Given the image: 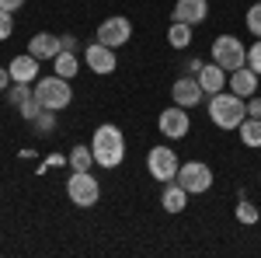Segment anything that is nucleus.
Segmentation results:
<instances>
[{
	"mask_svg": "<svg viewBox=\"0 0 261 258\" xmlns=\"http://www.w3.org/2000/svg\"><path fill=\"white\" fill-rule=\"evenodd\" d=\"M91 154H94V164L98 168H119L125 160V136L115 122H101L94 129V139H91Z\"/></svg>",
	"mask_w": 261,
	"mask_h": 258,
	"instance_id": "nucleus-1",
	"label": "nucleus"
},
{
	"mask_svg": "<svg viewBox=\"0 0 261 258\" xmlns=\"http://www.w3.org/2000/svg\"><path fill=\"white\" fill-rule=\"evenodd\" d=\"M209 119L216 122L220 129H237L244 119H247V101L244 98H237L233 91L230 95H223V91H216L213 98H209Z\"/></svg>",
	"mask_w": 261,
	"mask_h": 258,
	"instance_id": "nucleus-2",
	"label": "nucleus"
},
{
	"mask_svg": "<svg viewBox=\"0 0 261 258\" xmlns=\"http://www.w3.org/2000/svg\"><path fill=\"white\" fill-rule=\"evenodd\" d=\"M35 98L42 101V108H53V112H63L70 101H73V91H70V80L53 74V77H39L35 84Z\"/></svg>",
	"mask_w": 261,
	"mask_h": 258,
	"instance_id": "nucleus-3",
	"label": "nucleus"
},
{
	"mask_svg": "<svg viewBox=\"0 0 261 258\" xmlns=\"http://www.w3.org/2000/svg\"><path fill=\"white\" fill-rule=\"evenodd\" d=\"M66 199H70L73 206H81V209L98 206V199H101L98 178H94L91 171H73V175L66 178Z\"/></svg>",
	"mask_w": 261,
	"mask_h": 258,
	"instance_id": "nucleus-4",
	"label": "nucleus"
},
{
	"mask_svg": "<svg viewBox=\"0 0 261 258\" xmlns=\"http://www.w3.org/2000/svg\"><path fill=\"white\" fill-rule=\"evenodd\" d=\"M213 63L223 66L226 74H233L237 66L247 63V49L241 45L237 35H216V42H213Z\"/></svg>",
	"mask_w": 261,
	"mask_h": 258,
	"instance_id": "nucleus-5",
	"label": "nucleus"
},
{
	"mask_svg": "<svg viewBox=\"0 0 261 258\" xmlns=\"http://www.w3.org/2000/svg\"><path fill=\"white\" fill-rule=\"evenodd\" d=\"M178 185L188 192V196H202L213 189V168L202 164V160H188L178 168Z\"/></svg>",
	"mask_w": 261,
	"mask_h": 258,
	"instance_id": "nucleus-6",
	"label": "nucleus"
},
{
	"mask_svg": "<svg viewBox=\"0 0 261 258\" xmlns=\"http://www.w3.org/2000/svg\"><path fill=\"white\" fill-rule=\"evenodd\" d=\"M146 168H150V178H157V181H174L178 178V154L171 150V147H150V154H146Z\"/></svg>",
	"mask_w": 261,
	"mask_h": 258,
	"instance_id": "nucleus-7",
	"label": "nucleus"
},
{
	"mask_svg": "<svg viewBox=\"0 0 261 258\" xmlns=\"http://www.w3.org/2000/svg\"><path fill=\"white\" fill-rule=\"evenodd\" d=\"M129 39H133V21L122 18V14L105 18L98 25V42H101V45H108V49H119V45H125Z\"/></svg>",
	"mask_w": 261,
	"mask_h": 258,
	"instance_id": "nucleus-8",
	"label": "nucleus"
},
{
	"mask_svg": "<svg viewBox=\"0 0 261 258\" xmlns=\"http://www.w3.org/2000/svg\"><path fill=\"white\" fill-rule=\"evenodd\" d=\"M157 129H161L167 139H185V136H188V129H192L188 108H181V105H171V108H164L161 119H157Z\"/></svg>",
	"mask_w": 261,
	"mask_h": 258,
	"instance_id": "nucleus-9",
	"label": "nucleus"
},
{
	"mask_svg": "<svg viewBox=\"0 0 261 258\" xmlns=\"http://www.w3.org/2000/svg\"><path fill=\"white\" fill-rule=\"evenodd\" d=\"M84 63L101 74V77H108L112 70H115V49H108V45H101V42H91L87 49H84Z\"/></svg>",
	"mask_w": 261,
	"mask_h": 258,
	"instance_id": "nucleus-10",
	"label": "nucleus"
},
{
	"mask_svg": "<svg viewBox=\"0 0 261 258\" xmlns=\"http://www.w3.org/2000/svg\"><path fill=\"white\" fill-rule=\"evenodd\" d=\"M171 95H174V105H181V108H195L205 91H202L199 77H192V74H188V77H178V80H174Z\"/></svg>",
	"mask_w": 261,
	"mask_h": 258,
	"instance_id": "nucleus-11",
	"label": "nucleus"
},
{
	"mask_svg": "<svg viewBox=\"0 0 261 258\" xmlns=\"http://www.w3.org/2000/svg\"><path fill=\"white\" fill-rule=\"evenodd\" d=\"M209 18V0H178L174 11H171V21H185V25H202Z\"/></svg>",
	"mask_w": 261,
	"mask_h": 258,
	"instance_id": "nucleus-12",
	"label": "nucleus"
},
{
	"mask_svg": "<svg viewBox=\"0 0 261 258\" xmlns=\"http://www.w3.org/2000/svg\"><path fill=\"white\" fill-rule=\"evenodd\" d=\"M226 84H230V91H233L237 98H244V101L251 98V95H258V74H254L247 63H244V66H237V70L226 77Z\"/></svg>",
	"mask_w": 261,
	"mask_h": 258,
	"instance_id": "nucleus-13",
	"label": "nucleus"
},
{
	"mask_svg": "<svg viewBox=\"0 0 261 258\" xmlns=\"http://www.w3.org/2000/svg\"><path fill=\"white\" fill-rule=\"evenodd\" d=\"M39 63L42 60H35L32 53H21V56H14L11 60V80H18V84H32V80L39 77Z\"/></svg>",
	"mask_w": 261,
	"mask_h": 258,
	"instance_id": "nucleus-14",
	"label": "nucleus"
},
{
	"mask_svg": "<svg viewBox=\"0 0 261 258\" xmlns=\"http://www.w3.org/2000/svg\"><path fill=\"white\" fill-rule=\"evenodd\" d=\"M60 49H63L60 35H49V32H35V35L28 39V53H32L35 60H53Z\"/></svg>",
	"mask_w": 261,
	"mask_h": 258,
	"instance_id": "nucleus-15",
	"label": "nucleus"
},
{
	"mask_svg": "<svg viewBox=\"0 0 261 258\" xmlns=\"http://www.w3.org/2000/svg\"><path fill=\"white\" fill-rule=\"evenodd\" d=\"M195 77H199V84H202L205 95H216V91L226 87V70L216 66V63H202V70L195 74Z\"/></svg>",
	"mask_w": 261,
	"mask_h": 258,
	"instance_id": "nucleus-16",
	"label": "nucleus"
},
{
	"mask_svg": "<svg viewBox=\"0 0 261 258\" xmlns=\"http://www.w3.org/2000/svg\"><path fill=\"white\" fill-rule=\"evenodd\" d=\"M161 206L167 209V213H185V206H188V192L181 189V185H174V181H167L161 192Z\"/></svg>",
	"mask_w": 261,
	"mask_h": 258,
	"instance_id": "nucleus-17",
	"label": "nucleus"
},
{
	"mask_svg": "<svg viewBox=\"0 0 261 258\" xmlns=\"http://www.w3.org/2000/svg\"><path fill=\"white\" fill-rule=\"evenodd\" d=\"M53 70H56L60 77L73 80V77H77V70H81V60H77V53H70V49H60V53L53 56Z\"/></svg>",
	"mask_w": 261,
	"mask_h": 258,
	"instance_id": "nucleus-18",
	"label": "nucleus"
},
{
	"mask_svg": "<svg viewBox=\"0 0 261 258\" xmlns=\"http://www.w3.org/2000/svg\"><path fill=\"white\" fill-rule=\"evenodd\" d=\"M237 133H241V143L244 147H251V150H261V119H247L237 126Z\"/></svg>",
	"mask_w": 261,
	"mask_h": 258,
	"instance_id": "nucleus-19",
	"label": "nucleus"
},
{
	"mask_svg": "<svg viewBox=\"0 0 261 258\" xmlns=\"http://www.w3.org/2000/svg\"><path fill=\"white\" fill-rule=\"evenodd\" d=\"M167 45H171V49H188V45H192V25L171 21V28H167Z\"/></svg>",
	"mask_w": 261,
	"mask_h": 258,
	"instance_id": "nucleus-20",
	"label": "nucleus"
},
{
	"mask_svg": "<svg viewBox=\"0 0 261 258\" xmlns=\"http://www.w3.org/2000/svg\"><path fill=\"white\" fill-rule=\"evenodd\" d=\"M91 164H94L91 143H77V147L70 150V168H73V171H91Z\"/></svg>",
	"mask_w": 261,
	"mask_h": 258,
	"instance_id": "nucleus-21",
	"label": "nucleus"
},
{
	"mask_svg": "<svg viewBox=\"0 0 261 258\" xmlns=\"http://www.w3.org/2000/svg\"><path fill=\"white\" fill-rule=\"evenodd\" d=\"M32 95H35V87H32V84H18V80H11V95H7V101H11L14 108H21Z\"/></svg>",
	"mask_w": 261,
	"mask_h": 258,
	"instance_id": "nucleus-22",
	"label": "nucleus"
},
{
	"mask_svg": "<svg viewBox=\"0 0 261 258\" xmlns=\"http://www.w3.org/2000/svg\"><path fill=\"white\" fill-rule=\"evenodd\" d=\"M237 220H241L244 227H251V223H258V220H261V209L254 206V202L241 199V202H237Z\"/></svg>",
	"mask_w": 261,
	"mask_h": 258,
	"instance_id": "nucleus-23",
	"label": "nucleus"
},
{
	"mask_svg": "<svg viewBox=\"0 0 261 258\" xmlns=\"http://www.w3.org/2000/svg\"><path fill=\"white\" fill-rule=\"evenodd\" d=\"M247 32H251V35H254V39H261V4L258 0H254V4H251V11H247Z\"/></svg>",
	"mask_w": 261,
	"mask_h": 258,
	"instance_id": "nucleus-24",
	"label": "nucleus"
},
{
	"mask_svg": "<svg viewBox=\"0 0 261 258\" xmlns=\"http://www.w3.org/2000/svg\"><path fill=\"white\" fill-rule=\"evenodd\" d=\"M18 112H21V119H24V122H35V119H39V112H42V101L35 98V95H32V98L24 101Z\"/></svg>",
	"mask_w": 261,
	"mask_h": 258,
	"instance_id": "nucleus-25",
	"label": "nucleus"
},
{
	"mask_svg": "<svg viewBox=\"0 0 261 258\" xmlns=\"http://www.w3.org/2000/svg\"><path fill=\"white\" fill-rule=\"evenodd\" d=\"M35 129H39V133H53V129H56V112H53V108H42L39 119H35Z\"/></svg>",
	"mask_w": 261,
	"mask_h": 258,
	"instance_id": "nucleus-26",
	"label": "nucleus"
},
{
	"mask_svg": "<svg viewBox=\"0 0 261 258\" xmlns=\"http://www.w3.org/2000/svg\"><path fill=\"white\" fill-rule=\"evenodd\" d=\"M14 35V14L11 11H0V42Z\"/></svg>",
	"mask_w": 261,
	"mask_h": 258,
	"instance_id": "nucleus-27",
	"label": "nucleus"
},
{
	"mask_svg": "<svg viewBox=\"0 0 261 258\" xmlns=\"http://www.w3.org/2000/svg\"><path fill=\"white\" fill-rule=\"evenodd\" d=\"M247 66H251L254 74H261V39L254 42L251 49H247Z\"/></svg>",
	"mask_w": 261,
	"mask_h": 258,
	"instance_id": "nucleus-28",
	"label": "nucleus"
},
{
	"mask_svg": "<svg viewBox=\"0 0 261 258\" xmlns=\"http://www.w3.org/2000/svg\"><path fill=\"white\" fill-rule=\"evenodd\" d=\"M247 115H251V119H261V98H258V95L247 98Z\"/></svg>",
	"mask_w": 261,
	"mask_h": 258,
	"instance_id": "nucleus-29",
	"label": "nucleus"
},
{
	"mask_svg": "<svg viewBox=\"0 0 261 258\" xmlns=\"http://www.w3.org/2000/svg\"><path fill=\"white\" fill-rule=\"evenodd\" d=\"M21 7H24V0H0V11H11V14H14Z\"/></svg>",
	"mask_w": 261,
	"mask_h": 258,
	"instance_id": "nucleus-30",
	"label": "nucleus"
},
{
	"mask_svg": "<svg viewBox=\"0 0 261 258\" xmlns=\"http://www.w3.org/2000/svg\"><path fill=\"white\" fill-rule=\"evenodd\" d=\"M60 45L70 49V53H77V39H73V35H60Z\"/></svg>",
	"mask_w": 261,
	"mask_h": 258,
	"instance_id": "nucleus-31",
	"label": "nucleus"
},
{
	"mask_svg": "<svg viewBox=\"0 0 261 258\" xmlns=\"http://www.w3.org/2000/svg\"><path fill=\"white\" fill-rule=\"evenodd\" d=\"M7 87H11V70L0 66V91H7Z\"/></svg>",
	"mask_w": 261,
	"mask_h": 258,
	"instance_id": "nucleus-32",
	"label": "nucleus"
},
{
	"mask_svg": "<svg viewBox=\"0 0 261 258\" xmlns=\"http://www.w3.org/2000/svg\"><path fill=\"white\" fill-rule=\"evenodd\" d=\"M199 70H202V60H188V74H192V77H195Z\"/></svg>",
	"mask_w": 261,
	"mask_h": 258,
	"instance_id": "nucleus-33",
	"label": "nucleus"
},
{
	"mask_svg": "<svg viewBox=\"0 0 261 258\" xmlns=\"http://www.w3.org/2000/svg\"><path fill=\"white\" fill-rule=\"evenodd\" d=\"M258 4H261V0H258Z\"/></svg>",
	"mask_w": 261,
	"mask_h": 258,
	"instance_id": "nucleus-34",
	"label": "nucleus"
},
{
	"mask_svg": "<svg viewBox=\"0 0 261 258\" xmlns=\"http://www.w3.org/2000/svg\"><path fill=\"white\" fill-rule=\"evenodd\" d=\"M258 181H261V178H258Z\"/></svg>",
	"mask_w": 261,
	"mask_h": 258,
	"instance_id": "nucleus-35",
	"label": "nucleus"
}]
</instances>
